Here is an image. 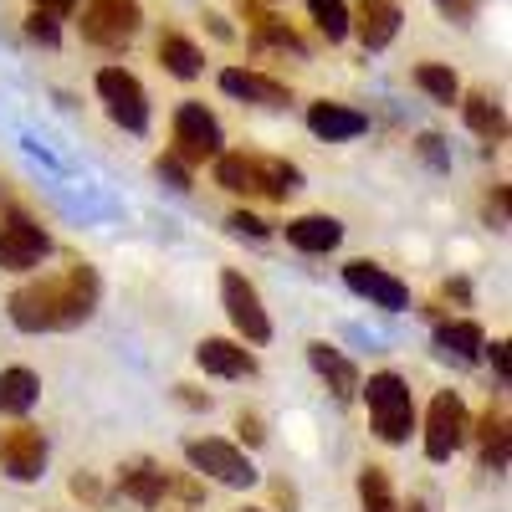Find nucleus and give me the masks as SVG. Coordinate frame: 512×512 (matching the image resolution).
<instances>
[{
  "instance_id": "obj_12",
  "label": "nucleus",
  "mask_w": 512,
  "mask_h": 512,
  "mask_svg": "<svg viewBox=\"0 0 512 512\" xmlns=\"http://www.w3.org/2000/svg\"><path fill=\"white\" fill-rule=\"evenodd\" d=\"M349 31L364 41V52H384L400 36V6L395 0H354Z\"/></svg>"
},
{
  "instance_id": "obj_38",
  "label": "nucleus",
  "mask_w": 512,
  "mask_h": 512,
  "mask_svg": "<svg viewBox=\"0 0 512 512\" xmlns=\"http://www.w3.org/2000/svg\"><path fill=\"white\" fill-rule=\"evenodd\" d=\"M492 369H497L502 384H507V344H492Z\"/></svg>"
},
{
  "instance_id": "obj_25",
  "label": "nucleus",
  "mask_w": 512,
  "mask_h": 512,
  "mask_svg": "<svg viewBox=\"0 0 512 512\" xmlns=\"http://www.w3.org/2000/svg\"><path fill=\"white\" fill-rule=\"evenodd\" d=\"M359 507L364 512H400L395 487H390V472H384V466H364V472H359Z\"/></svg>"
},
{
  "instance_id": "obj_10",
  "label": "nucleus",
  "mask_w": 512,
  "mask_h": 512,
  "mask_svg": "<svg viewBox=\"0 0 512 512\" xmlns=\"http://www.w3.org/2000/svg\"><path fill=\"white\" fill-rule=\"evenodd\" d=\"M344 282H349V292L369 297V303H374V308H384V313L410 308V287H405L395 272H384L379 262H364V256L344 267Z\"/></svg>"
},
{
  "instance_id": "obj_6",
  "label": "nucleus",
  "mask_w": 512,
  "mask_h": 512,
  "mask_svg": "<svg viewBox=\"0 0 512 512\" xmlns=\"http://www.w3.org/2000/svg\"><path fill=\"white\" fill-rule=\"evenodd\" d=\"M139 26H144V11L134 0H88V11H82V36L108 52L128 47L139 36Z\"/></svg>"
},
{
  "instance_id": "obj_39",
  "label": "nucleus",
  "mask_w": 512,
  "mask_h": 512,
  "mask_svg": "<svg viewBox=\"0 0 512 512\" xmlns=\"http://www.w3.org/2000/svg\"><path fill=\"white\" fill-rule=\"evenodd\" d=\"M400 512H425V502H420V497H410V507H400Z\"/></svg>"
},
{
  "instance_id": "obj_16",
  "label": "nucleus",
  "mask_w": 512,
  "mask_h": 512,
  "mask_svg": "<svg viewBox=\"0 0 512 512\" xmlns=\"http://www.w3.org/2000/svg\"><path fill=\"white\" fill-rule=\"evenodd\" d=\"M308 128H313L318 139L338 144V139H359L364 128H369V118L359 108H344V103H313L308 108Z\"/></svg>"
},
{
  "instance_id": "obj_17",
  "label": "nucleus",
  "mask_w": 512,
  "mask_h": 512,
  "mask_svg": "<svg viewBox=\"0 0 512 512\" xmlns=\"http://www.w3.org/2000/svg\"><path fill=\"white\" fill-rule=\"evenodd\" d=\"M308 364L318 369V379L328 384L338 400H354V395H359V369L338 354L333 344H308Z\"/></svg>"
},
{
  "instance_id": "obj_23",
  "label": "nucleus",
  "mask_w": 512,
  "mask_h": 512,
  "mask_svg": "<svg viewBox=\"0 0 512 512\" xmlns=\"http://www.w3.org/2000/svg\"><path fill=\"white\" fill-rule=\"evenodd\" d=\"M159 62H164L169 77H185V82H190V77H200V62H205V57H200L195 41H185L180 31H164V36H159Z\"/></svg>"
},
{
  "instance_id": "obj_26",
  "label": "nucleus",
  "mask_w": 512,
  "mask_h": 512,
  "mask_svg": "<svg viewBox=\"0 0 512 512\" xmlns=\"http://www.w3.org/2000/svg\"><path fill=\"white\" fill-rule=\"evenodd\" d=\"M415 88L425 93V98H436V103H461V82H456V72L451 67H441V62H420L415 67Z\"/></svg>"
},
{
  "instance_id": "obj_14",
  "label": "nucleus",
  "mask_w": 512,
  "mask_h": 512,
  "mask_svg": "<svg viewBox=\"0 0 512 512\" xmlns=\"http://www.w3.org/2000/svg\"><path fill=\"white\" fill-rule=\"evenodd\" d=\"M221 93L241 98V103H262V108H287V88L251 67H226L221 72Z\"/></svg>"
},
{
  "instance_id": "obj_35",
  "label": "nucleus",
  "mask_w": 512,
  "mask_h": 512,
  "mask_svg": "<svg viewBox=\"0 0 512 512\" xmlns=\"http://www.w3.org/2000/svg\"><path fill=\"white\" fill-rule=\"evenodd\" d=\"M72 492H77V497H88V502H98V497H103L93 477H72Z\"/></svg>"
},
{
  "instance_id": "obj_29",
  "label": "nucleus",
  "mask_w": 512,
  "mask_h": 512,
  "mask_svg": "<svg viewBox=\"0 0 512 512\" xmlns=\"http://www.w3.org/2000/svg\"><path fill=\"white\" fill-rule=\"evenodd\" d=\"M154 169H159V180H164V185L190 190V164H185L180 154H159V159H154Z\"/></svg>"
},
{
  "instance_id": "obj_1",
  "label": "nucleus",
  "mask_w": 512,
  "mask_h": 512,
  "mask_svg": "<svg viewBox=\"0 0 512 512\" xmlns=\"http://www.w3.org/2000/svg\"><path fill=\"white\" fill-rule=\"evenodd\" d=\"M98 272L88 262H72L62 277H47V282H26L11 292V323L21 333H52V328H77L88 323L93 308H98Z\"/></svg>"
},
{
  "instance_id": "obj_15",
  "label": "nucleus",
  "mask_w": 512,
  "mask_h": 512,
  "mask_svg": "<svg viewBox=\"0 0 512 512\" xmlns=\"http://www.w3.org/2000/svg\"><path fill=\"white\" fill-rule=\"evenodd\" d=\"M118 487H123V497H134L139 507H159L169 497V472L159 461H128L118 472Z\"/></svg>"
},
{
  "instance_id": "obj_4",
  "label": "nucleus",
  "mask_w": 512,
  "mask_h": 512,
  "mask_svg": "<svg viewBox=\"0 0 512 512\" xmlns=\"http://www.w3.org/2000/svg\"><path fill=\"white\" fill-rule=\"evenodd\" d=\"M98 98L108 108V118L128 134H144L149 128V98H144V82L128 72V67H103L98 72Z\"/></svg>"
},
{
  "instance_id": "obj_24",
  "label": "nucleus",
  "mask_w": 512,
  "mask_h": 512,
  "mask_svg": "<svg viewBox=\"0 0 512 512\" xmlns=\"http://www.w3.org/2000/svg\"><path fill=\"white\" fill-rule=\"evenodd\" d=\"M482 461L492 472H507V410L502 405H487L482 415Z\"/></svg>"
},
{
  "instance_id": "obj_34",
  "label": "nucleus",
  "mask_w": 512,
  "mask_h": 512,
  "mask_svg": "<svg viewBox=\"0 0 512 512\" xmlns=\"http://www.w3.org/2000/svg\"><path fill=\"white\" fill-rule=\"evenodd\" d=\"M487 216H492L497 226H507V190H497V200H487Z\"/></svg>"
},
{
  "instance_id": "obj_2",
  "label": "nucleus",
  "mask_w": 512,
  "mask_h": 512,
  "mask_svg": "<svg viewBox=\"0 0 512 512\" xmlns=\"http://www.w3.org/2000/svg\"><path fill=\"white\" fill-rule=\"evenodd\" d=\"M364 400H369V420H374V436L384 446H400L415 431V400H410V384L395 369H379L364 384Z\"/></svg>"
},
{
  "instance_id": "obj_31",
  "label": "nucleus",
  "mask_w": 512,
  "mask_h": 512,
  "mask_svg": "<svg viewBox=\"0 0 512 512\" xmlns=\"http://www.w3.org/2000/svg\"><path fill=\"white\" fill-rule=\"evenodd\" d=\"M226 226H231L236 236H251V241H262V236H267V226H262V221H256V216H251V210H236V216H231Z\"/></svg>"
},
{
  "instance_id": "obj_13",
  "label": "nucleus",
  "mask_w": 512,
  "mask_h": 512,
  "mask_svg": "<svg viewBox=\"0 0 512 512\" xmlns=\"http://www.w3.org/2000/svg\"><path fill=\"white\" fill-rule=\"evenodd\" d=\"M195 364L205 374H221V379H251L256 374V359L246 344H231V338H205L195 349Z\"/></svg>"
},
{
  "instance_id": "obj_20",
  "label": "nucleus",
  "mask_w": 512,
  "mask_h": 512,
  "mask_svg": "<svg viewBox=\"0 0 512 512\" xmlns=\"http://www.w3.org/2000/svg\"><path fill=\"white\" fill-rule=\"evenodd\" d=\"M251 175H256V195H272V200L303 190V169L287 159H251Z\"/></svg>"
},
{
  "instance_id": "obj_32",
  "label": "nucleus",
  "mask_w": 512,
  "mask_h": 512,
  "mask_svg": "<svg viewBox=\"0 0 512 512\" xmlns=\"http://www.w3.org/2000/svg\"><path fill=\"white\" fill-rule=\"evenodd\" d=\"M236 431H241V441H251V446H262V441H267L262 415H251V410H241V415H236Z\"/></svg>"
},
{
  "instance_id": "obj_3",
  "label": "nucleus",
  "mask_w": 512,
  "mask_h": 512,
  "mask_svg": "<svg viewBox=\"0 0 512 512\" xmlns=\"http://www.w3.org/2000/svg\"><path fill=\"white\" fill-rule=\"evenodd\" d=\"M185 461L195 466L200 477L210 482H221V487H256V466L241 446L231 441H216V436H195L185 441Z\"/></svg>"
},
{
  "instance_id": "obj_36",
  "label": "nucleus",
  "mask_w": 512,
  "mask_h": 512,
  "mask_svg": "<svg viewBox=\"0 0 512 512\" xmlns=\"http://www.w3.org/2000/svg\"><path fill=\"white\" fill-rule=\"evenodd\" d=\"M180 405H190V410H210V395H195L190 384H180Z\"/></svg>"
},
{
  "instance_id": "obj_11",
  "label": "nucleus",
  "mask_w": 512,
  "mask_h": 512,
  "mask_svg": "<svg viewBox=\"0 0 512 512\" xmlns=\"http://www.w3.org/2000/svg\"><path fill=\"white\" fill-rule=\"evenodd\" d=\"M0 466H6V477H16V482H36L41 466H47V436H41L36 425L6 431L0 436Z\"/></svg>"
},
{
  "instance_id": "obj_21",
  "label": "nucleus",
  "mask_w": 512,
  "mask_h": 512,
  "mask_svg": "<svg viewBox=\"0 0 512 512\" xmlns=\"http://www.w3.org/2000/svg\"><path fill=\"white\" fill-rule=\"evenodd\" d=\"M41 400V379L31 369H0V415H26Z\"/></svg>"
},
{
  "instance_id": "obj_22",
  "label": "nucleus",
  "mask_w": 512,
  "mask_h": 512,
  "mask_svg": "<svg viewBox=\"0 0 512 512\" xmlns=\"http://www.w3.org/2000/svg\"><path fill=\"white\" fill-rule=\"evenodd\" d=\"M461 113H466V123H472V134H477V139L502 144V134H507V118H502V108H497L487 93H461Z\"/></svg>"
},
{
  "instance_id": "obj_18",
  "label": "nucleus",
  "mask_w": 512,
  "mask_h": 512,
  "mask_svg": "<svg viewBox=\"0 0 512 512\" xmlns=\"http://www.w3.org/2000/svg\"><path fill=\"white\" fill-rule=\"evenodd\" d=\"M338 241H344V226H338L333 216H297V221H287V246L308 251V256H323Z\"/></svg>"
},
{
  "instance_id": "obj_27",
  "label": "nucleus",
  "mask_w": 512,
  "mask_h": 512,
  "mask_svg": "<svg viewBox=\"0 0 512 512\" xmlns=\"http://www.w3.org/2000/svg\"><path fill=\"white\" fill-rule=\"evenodd\" d=\"M216 185L231 195H256V175L246 154H216Z\"/></svg>"
},
{
  "instance_id": "obj_19",
  "label": "nucleus",
  "mask_w": 512,
  "mask_h": 512,
  "mask_svg": "<svg viewBox=\"0 0 512 512\" xmlns=\"http://www.w3.org/2000/svg\"><path fill=\"white\" fill-rule=\"evenodd\" d=\"M436 349L456 364H477L482 349H487V333L472 323V318H456V323H441L436 328Z\"/></svg>"
},
{
  "instance_id": "obj_7",
  "label": "nucleus",
  "mask_w": 512,
  "mask_h": 512,
  "mask_svg": "<svg viewBox=\"0 0 512 512\" xmlns=\"http://www.w3.org/2000/svg\"><path fill=\"white\" fill-rule=\"evenodd\" d=\"M221 303H226V318L236 323V333L246 344H267L272 338V318L262 308V292H256L241 272H221Z\"/></svg>"
},
{
  "instance_id": "obj_5",
  "label": "nucleus",
  "mask_w": 512,
  "mask_h": 512,
  "mask_svg": "<svg viewBox=\"0 0 512 512\" xmlns=\"http://www.w3.org/2000/svg\"><path fill=\"white\" fill-rule=\"evenodd\" d=\"M466 436H472V420H466V405L456 390H441L431 400V410H425V456L431 461H451Z\"/></svg>"
},
{
  "instance_id": "obj_33",
  "label": "nucleus",
  "mask_w": 512,
  "mask_h": 512,
  "mask_svg": "<svg viewBox=\"0 0 512 512\" xmlns=\"http://www.w3.org/2000/svg\"><path fill=\"white\" fill-rule=\"evenodd\" d=\"M436 6H441V16H446V21H472L482 0H436Z\"/></svg>"
},
{
  "instance_id": "obj_37",
  "label": "nucleus",
  "mask_w": 512,
  "mask_h": 512,
  "mask_svg": "<svg viewBox=\"0 0 512 512\" xmlns=\"http://www.w3.org/2000/svg\"><path fill=\"white\" fill-rule=\"evenodd\" d=\"M77 6V0H36V11H47V16H67Z\"/></svg>"
},
{
  "instance_id": "obj_40",
  "label": "nucleus",
  "mask_w": 512,
  "mask_h": 512,
  "mask_svg": "<svg viewBox=\"0 0 512 512\" xmlns=\"http://www.w3.org/2000/svg\"><path fill=\"white\" fill-rule=\"evenodd\" d=\"M0 216H6V190H0Z\"/></svg>"
},
{
  "instance_id": "obj_30",
  "label": "nucleus",
  "mask_w": 512,
  "mask_h": 512,
  "mask_svg": "<svg viewBox=\"0 0 512 512\" xmlns=\"http://www.w3.org/2000/svg\"><path fill=\"white\" fill-rule=\"evenodd\" d=\"M26 31L36 36V41H47V47H57V16H47V11H31V21H26Z\"/></svg>"
},
{
  "instance_id": "obj_8",
  "label": "nucleus",
  "mask_w": 512,
  "mask_h": 512,
  "mask_svg": "<svg viewBox=\"0 0 512 512\" xmlns=\"http://www.w3.org/2000/svg\"><path fill=\"white\" fill-rule=\"evenodd\" d=\"M221 144H226L221 123H216V113H210L205 103H185L175 113V149L169 154H180L185 164H200V159H216Z\"/></svg>"
},
{
  "instance_id": "obj_9",
  "label": "nucleus",
  "mask_w": 512,
  "mask_h": 512,
  "mask_svg": "<svg viewBox=\"0 0 512 512\" xmlns=\"http://www.w3.org/2000/svg\"><path fill=\"white\" fill-rule=\"evenodd\" d=\"M52 251V236L41 231L31 216H11L0 221V267L6 272H31L41 267V256Z\"/></svg>"
},
{
  "instance_id": "obj_28",
  "label": "nucleus",
  "mask_w": 512,
  "mask_h": 512,
  "mask_svg": "<svg viewBox=\"0 0 512 512\" xmlns=\"http://www.w3.org/2000/svg\"><path fill=\"white\" fill-rule=\"evenodd\" d=\"M308 11H313V21H318V31L328 41L349 36V0H308Z\"/></svg>"
}]
</instances>
